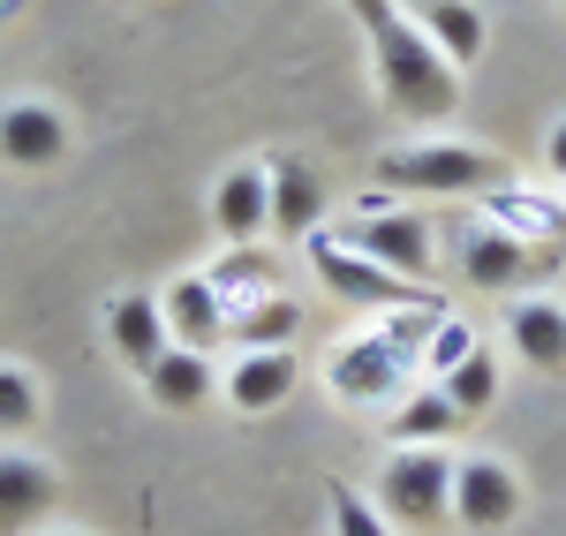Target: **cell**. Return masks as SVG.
Segmentation results:
<instances>
[{
    "mask_svg": "<svg viewBox=\"0 0 566 536\" xmlns=\"http://www.w3.org/2000/svg\"><path fill=\"white\" fill-rule=\"evenodd\" d=\"M514 356L528 370H544V378H559L566 370V303H514Z\"/></svg>",
    "mask_w": 566,
    "mask_h": 536,
    "instance_id": "2e32d148",
    "label": "cell"
},
{
    "mask_svg": "<svg viewBox=\"0 0 566 536\" xmlns=\"http://www.w3.org/2000/svg\"><path fill=\"white\" fill-rule=\"evenodd\" d=\"M469 348H476V333H469V325H438V333H431V370L446 378V370L469 356Z\"/></svg>",
    "mask_w": 566,
    "mask_h": 536,
    "instance_id": "cb8c5ba5",
    "label": "cell"
},
{
    "mask_svg": "<svg viewBox=\"0 0 566 536\" xmlns=\"http://www.w3.org/2000/svg\"><path fill=\"white\" fill-rule=\"evenodd\" d=\"M461 408L446 401V386H423V393H408L400 401V416H386V431H392V446H453L461 439Z\"/></svg>",
    "mask_w": 566,
    "mask_h": 536,
    "instance_id": "e0dca14e",
    "label": "cell"
},
{
    "mask_svg": "<svg viewBox=\"0 0 566 536\" xmlns=\"http://www.w3.org/2000/svg\"><path fill=\"white\" fill-rule=\"evenodd\" d=\"M106 340H114V356H122L136 378H144L151 362L175 348V333H167V311H159V295H114V311H106Z\"/></svg>",
    "mask_w": 566,
    "mask_h": 536,
    "instance_id": "30bf717a",
    "label": "cell"
},
{
    "mask_svg": "<svg viewBox=\"0 0 566 536\" xmlns=\"http://www.w3.org/2000/svg\"><path fill=\"white\" fill-rule=\"evenodd\" d=\"M514 514H522V476L491 453H469L453 469V522L461 529H506Z\"/></svg>",
    "mask_w": 566,
    "mask_h": 536,
    "instance_id": "8992f818",
    "label": "cell"
},
{
    "mask_svg": "<svg viewBox=\"0 0 566 536\" xmlns=\"http://www.w3.org/2000/svg\"><path fill=\"white\" fill-rule=\"evenodd\" d=\"M370 69H378V91H386L392 114H408V122H438V114H453L461 106V69H446L438 61V45L400 15L392 31L370 39Z\"/></svg>",
    "mask_w": 566,
    "mask_h": 536,
    "instance_id": "6da1fadb",
    "label": "cell"
},
{
    "mask_svg": "<svg viewBox=\"0 0 566 536\" xmlns=\"http://www.w3.org/2000/svg\"><path fill=\"white\" fill-rule=\"evenodd\" d=\"M325 498H333V536H386V514L355 492V484H333Z\"/></svg>",
    "mask_w": 566,
    "mask_h": 536,
    "instance_id": "603a6c76",
    "label": "cell"
},
{
    "mask_svg": "<svg viewBox=\"0 0 566 536\" xmlns=\"http://www.w3.org/2000/svg\"><path fill=\"white\" fill-rule=\"evenodd\" d=\"M453 453L446 446H392L386 476H378V514L400 522V529H431L453 514Z\"/></svg>",
    "mask_w": 566,
    "mask_h": 536,
    "instance_id": "3957f363",
    "label": "cell"
},
{
    "mask_svg": "<svg viewBox=\"0 0 566 536\" xmlns=\"http://www.w3.org/2000/svg\"><path fill=\"white\" fill-rule=\"evenodd\" d=\"M23 8H31V0H0V23H15V15H23Z\"/></svg>",
    "mask_w": 566,
    "mask_h": 536,
    "instance_id": "83f0119b",
    "label": "cell"
},
{
    "mask_svg": "<svg viewBox=\"0 0 566 536\" xmlns=\"http://www.w3.org/2000/svg\"><path fill=\"white\" fill-rule=\"evenodd\" d=\"M544 159H552V175L566 181V122H559V129H552V144H544Z\"/></svg>",
    "mask_w": 566,
    "mask_h": 536,
    "instance_id": "484cf974",
    "label": "cell"
},
{
    "mask_svg": "<svg viewBox=\"0 0 566 536\" xmlns=\"http://www.w3.org/2000/svg\"><path fill=\"white\" fill-rule=\"evenodd\" d=\"M144 393H151L159 408H175V416H181V408H205L219 393L212 356H197V348H167V356L144 370Z\"/></svg>",
    "mask_w": 566,
    "mask_h": 536,
    "instance_id": "9a60e30c",
    "label": "cell"
},
{
    "mask_svg": "<svg viewBox=\"0 0 566 536\" xmlns=\"http://www.w3.org/2000/svg\"><path fill=\"white\" fill-rule=\"evenodd\" d=\"M69 151V122H61V106H45V98H15V106H0V159L8 167H53Z\"/></svg>",
    "mask_w": 566,
    "mask_h": 536,
    "instance_id": "ba28073f",
    "label": "cell"
},
{
    "mask_svg": "<svg viewBox=\"0 0 566 536\" xmlns=\"http://www.w3.org/2000/svg\"><path fill=\"white\" fill-rule=\"evenodd\" d=\"M370 175L408 197H483V189H506L514 167L476 144H400V151H378Z\"/></svg>",
    "mask_w": 566,
    "mask_h": 536,
    "instance_id": "7a4b0ae2",
    "label": "cell"
},
{
    "mask_svg": "<svg viewBox=\"0 0 566 536\" xmlns=\"http://www.w3.org/2000/svg\"><path fill=\"white\" fill-rule=\"evenodd\" d=\"M264 181H272V234H317V220H325V181L310 175L303 159H272L264 167Z\"/></svg>",
    "mask_w": 566,
    "mask_h": 536,
    "instance_id": "4fadbf2b",
    "label": "cell"
},
{
    "mask_svg": "<svg viewBox=\"0 0 566 536\" xmlns=\"http://www.w3.org/2000/svg\"><path fill=\"white\" fill-rule=\"evenodd\" d=\"M212 220L219 234L242 250V242H258L264 220H272V181H264V167H227L212 189Z\"/></svg>",
    "mask_w": 566,
    "mask_h": 536,
    "instance_id": "7c38bea8",
    "label": "cell"
},
{
    "mask_svg": "<svg viewBox=\"0 0 566 536\" xmlns=\"http://www.w3.org/2000/svg\"><path fill=\"white\" fill-rule=\"evenodd\" d=\"M159 311H167V333H175V348H197V356H212L219 340H227V303H219V280H205V272H181L175 287L159 295Z\"/></svg>",
    "mask_w": 566,
    "mask_h": 536,
    "instance_id": "52a82bcc",
    "label": "cell"
},
{
    "mask_svg": "<svg viewBox=\"0 0 566 536\" xmlns=\"http://www.w3.org/2000/svg\"><path fill=\"white\" fill-rule=\"evenodd\" d=\"M53 498H61V484H53V469H45L39 453L0 446V536L39 529L45 514H53Z\"/></svg>",
    "mask_w": 566,
    "mask_h": 536,
    "instance_id": "9c48e42d",
    "label": "cell"
},
{
    "mask_svg": "<svg viewBox=\"0 0 566 536\" xmlns=\"http://www.w3.org/2000/svg\"><path fill=\"white\" fill-rule=\"evenodd\" d=\"M333 393L340 401H386V393H400V340H348L333 356Z\"/></svg>",
    "mask_w": 566,
    "mask_h": 536,
    "instance_id": "5bb4252c",
    "label": "cell"
},
{
    "mask_svg": "<svg viewBox=\"0 0 566 536\" xmlns=\"http://www.w3.org/2000/svg\"><path fill=\"white\" fill-rule=\"evenodd\" d=\"M438 386H446V401L461 408V416H483V408L499 401V362L483 356V348H469V356L453 362V370H446Z\"/></svg>",
    "mask_w": 566,
    "mask_h": 536,
    "instance_id": "44dd1931",
    "label": "cell"
},
{
    "mask_svg": "<svg viewBox=\"0 0 566 536\" xmlns=\"http://www.w3.org/2000/svg\"><path fill=\"white\" fill-rule=\"evenodd\" d=\"M219 393H227L234 416H272V408L295 393V356H287V348H250V356L227 370Z\"/></svg>",
    "mask_w": 566,
    "mask_h": 536,
    "instance_id": "8fae6325",
    "label": "cell"
},
{
    "mask_svg": "<svg viewBox=\"0 0 566 536\" xmlns=\"http://www.w3.org/2000/svg\"><path fill=\"white\" fill-rule=\"evenodd\" d=\"M31 423H39V378L0 362V439H23Z\"/></svg>",
    "mask_w": 566,
    "mask_h": 536,
    "instance_id": "7402d4cb",
    "label": "cell"
},
{
    "mask_svg": "<svg viewBox=\"0 0 566 536\" xmlns=\"http://www.w3.org/2000/svg\"><path fill=\"white\" fill-rule=\"evenodd\" d=\"M295 325H303V311H295L287 295H258L242 317H227V333H234L242 348H287V340H295Z\"/></svg>",
    "mask_w": 566,
    "mask_h": 536,
    "instance_id": "ffe728a7",
    "label": "cell"
},
{
    "mask_svg": "<svg viewBox=\"0 0 566 536\" xmlns=\"http://www.w3.org/2000/svg\"><path fill=\"white\" fill-rule=\"evenodd\" d=\"M461 272H469V287H514L528 272V250L499 227H469L461 234Z\"/></svg>",
    "mask_w": 566,
    "mask_h": 536,
    "instance_id": "ac0fdd59",
    "label": "cell"
},
{
    "mask_svg": "<svg viewBox=\"0 0 566 536\" xmlns=\"http://www.w3.org/2000/svg\"><path fill=\"white\" fill-rule=\"evenodd\" d=\"M416 31L438 45L446 69H476L483 61V15L469 8V0H446V8H431V15H416Z\"/></svg>",
    "mask_w": 566,
    "mask_h": 536,
    "instance_id": "d6986e66",
    "label": "cell"
},
{
    "mask_svg": "<svg viewBox=\"0 0 566 536\" xmlns=\"http://www.w3.org/2000/svg\"><path fill=\"white\" fill-rule=\"evenodd\" d=\"M340 8H348V15H355V23H363V31H370V39L400 23V8H392V0H340Z\"/></svg>",
    "mask_w": 566,
    "mask_h": 536,
    "instance_id": "d4e9b609",
    "label": "cell"
},
{
    "mask_svg": "<svg viewBox=\"0 0 566 536\" xmlns=\"http://www.w3.org/2000/svg\"><path fill=\"white\" fill-rule=\"evenodd\" d=\"M392 8H400V15L416 23V15H431V8H446V0H392Z\"/></svg>",
    "mask_w": 566,
    "mask_h": 536,
    "instance_id": "4316f807",
    "label": "cell"
},
{
    "mask_svg": "<svg viewBox=\"0 0 566 536\" xmlns=\"http://www.w3.org/2000/svg\"><path fill=\"white\" fill-rule=\"evenodd\" d=\"M348 250H363L370 265H386V272H400V280H431V227L416 220V212H363V220L340 234Z\"/></svg>",
    "mask_w": 566,
    "mask_h": 536,
    "instance_id": "5b68a950",
    "label": "cell"
},
{
    "mask_svg": "<svg viewBox=\"0 0 566 536\" xmlns=\"http://www.w3.org/2000/svg\"><path fill=\"white\" fill-rule=\"evenodd\" d=\"M310 265H317V280H325L333 295L370 303V311H408V303H423V287H416V280L370 265V258H363V250H348L340 234H310Z\"/></svg>",
    "mask_w": 566,
    "mask_h": 536,
    "instance_id": "277c9868",
    "label": "cell"
}]
</instances>
